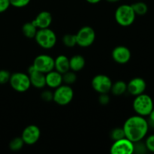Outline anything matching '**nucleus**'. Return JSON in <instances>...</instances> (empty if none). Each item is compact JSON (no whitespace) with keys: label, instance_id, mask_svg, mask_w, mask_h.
I'll use <instances>...</instances> for the list:
<instances>
[{"label":"nucleus","instance_id":"1","mask_svg":"<svg viewBox=\"0 0 154 154\" xmlns=\"http://www.w3.org/2000/svg\"><path fill=\"white\" fill-rule=\"evenodd\" d=\"M147 120L144 117L134 115L129 117L125 121L123 129L125 136L133 143L142 141L149 130Z\"/></svg>","mask_w":154,"mask_h":154},{"label":"nucleus","instance_id":"2","mask_svg":"<svg viewBox=\"0 0 154 154\" xmlns=\"http://www.w3.org/2000/svg\"><path fill=\"white\" fill-rule=\"evenodd\" d=\"M132 108L137 115L141 117H147L154 108L153 101L149 95L142 93L135 96Z\"/></svg>","mask_w":154,"mask_h":154},{"label":"nucleus","instance_id":"3","mask_svg":"<svg viewBox=\"0 0 154 154\" xmlns=\"http://www.w3.org/2000/svg\"><path fill=\"white\" fill-rule=\"evenodd\" d=\"M136 14L131 5H121L117 8L114 14V18L117 24L123 27L132 25L135 22Z\"/></svg>","mask_w":154,"mask_h":154},{"label":"nucleus","instance_id":"4","mask_svg":"<svg viewBox=\"0 0 154 154\" xmlns=\"http://www.w3.org/2000/svg\"><path fill=\"white\" fill-rule=\"evenodd\" d=\"M36 43L42 48L49 50L54 48L57 43V35L51 29H38L35 36Z\"/></svg>","mask_w":154,"mask_h":154},{"label":"nucleus","instance_id":"5","mask_svg":"<svg viewBox=\"0 0 154 154\" xmlns=\"http://www.w3.org/2000/svg\"><path fill=\"white\" fill-rule=\"evenodd\" d=\"M9 84L11 88L18 93H25L31 87L29 75L23 72H15L11 74Z\"/></svg>","mask_w":154,"mask_h":154},{"label":"nucleus","instance_id":"6","mask_svg":"<svg viewBox=\"0 0 154 154\" xmlns=\"http://www.w3.org/2000/svg\"><path fill=\"white\" fill-rule=\"evenodd\" d=\"M74 97V91L70 85L64 84L60 85L55 89L54 92L53 101L56 104L65 106L70 103Z\"/></svg>","mask_w":154,"mask_h":154},{"label":"nucleus","instance_id":"7","mask_svg":"<svg viewBox=\"0 0 154 154\" xmlns=\"http://www.w3.org/2000/svg\"><path fill=\"white\" fill-rule=\"evenodd\" d=\"M75 35L77 45L81 48H88L91 46L96 40V32L94 29L89 26L81 27Z\"/></svg>","mask_w":154,"mask_h":154},{"label":"nucleus","instance_id":"8","mask_svg":"<svg viewBox=\"0 0 154 154\" xmlns=\"http://www.w3.org/2000/svg\"><path fill=\"white\" fill-rule=\"evenodd\" d=\"M32 66L38 72L47 74L54 69V59L48 54H41L35 58Z\"/></svg>","mask_w":154,"mask_h":154},{"label":"nucleus","instance_id":"9","mask_svg":"<svg viewBox=\"0 0 154 154\" xmlns=\"http://www.w3.org/2000/svg\"><path fill=\"white\" fill-rule=\"evenodd\" d=\"M112 81L105 75H97L93 78L91 82L92 87L96 93H108L112 87Z\"/></svg>","mask_w":154,"mask_h":154},{"label":"nucleus","instance_id":"10","mask_svg":"<svg viewBox=\"0 0 154 154\" xmlns=\"http://www.w3.org/2000/svg\"><path fill=\"white\" fill-rule=\"evenodd\" d=\"M110 152L111 154L134 153V143L126 137L114 141L110 149Z\"/></svg>","mask_w":154,"mask_h":154},{"label":"nucleus","instance_id":"11","mask_svg":"<svg viewBox=\"0 0 154 154\" xmlns=\"http://www.w3.org/2000/svg\"><path fill=\"white\" fill-rule=\"evenodd\" d=\"M41 137V130L36 125H29L23 130L21 138L24 144L33 145L38 142Z\"/></svg>","mask_w":154,"mask_h":154},{"label":"nucleus","instance_id":"12","mask_svg":"<svg viewBox=\"0 0 154 154\" xmlns=\"http://www.w3.org/2000/svg\"><path fill=\"white\" fill-rule=\"evenodd\" d=\"M111 56L114 62L118 64L123 65L129 63L132 57V54L127 47L120 45L114 48L111 53Z\"/></svg>","mask_w":154,"mask_h":154},{"label":"nucleus","instance_id":"13","mask_svg":"<svg viewBox=\"0 0 154 154\" xmlns=\"http://www.w3.org/2000/svg\"><path fill=\"white\" fill-rule=\"evenodd\" d=\"M146 88H147L146 81L139 77L132 78L127 84V92L133 96L144 93Z\"/></svg>","mask_w":154,"mask_h":154},{"label":"nucleus","instance_id":"14","mask_svg":"<svg viewBox=\"0 0 154 154\" xmlns=\"http://www.w3.org/2000/svg\"><path fill=\"white\" fill-rule=\"evenodd\" d=\"M28 75L29 77L31 86L37 89H42L46 86L45 74L38 72L32 65L28 69Z\"/></svg>","mask_w":154,"mask_h":154},{"label":"nucleus","instance_id":"15","mask_svg":"<svg viewBox=\"0 0 154 154\" xmlns=\"http://www.w3.org/2000/svg\"><path fill=\"white\" fill-rule=\"evenodd\" d=\"M53 21L52 14L49 11H41L32 22L38 29L49 28Z\"/></svg>","mask_w":154,"mask_h":154},{"label":"nucleus","instance_id":"16","mask_svg":"<svg viewBox=\"0 0 154 154\" xmlns=\"http://www.w3.org/2000/svg\"><path fill=\"white\" fill-rule=\"evenodd\" d=\"M46 86L52 89H56L63 84V75L56 70H52L45 74Z\"/></svg>","mask_w":154,"mask_h":154},{"label":"nucleus","instance_id":"17","mask_svg":"<svg viewBox=\"0 0 154 154\" xmlns=\"http://www.w3.org/2000/svg\"><path fill=\"white\" fill-rule=\"evenodd\" d=\"M54 69L62 75L70 70L69 59L65 55H59L54 59Z\"/></svg>","mask_w":154,"mask_h":154},{"label":"nucleus","instance_id":"18","mask_svg":"<svg viewBox=\"0 0 154 154\" xmlns=\"http://www.w3.org/2000/svg\"><path fill=\"white\" fill-rule=\"evenodd\" d=\"M86 65V60L83 56L77 54L69 59L70 70L75 72H78L82 70Z\"/></svg>","mask_w":154,"mask_h":154},{"label":"nucleus","instance_id":"19","mask_svg":"<svg viewBox=\"0 0 154 154\" xmlns=\"http://www.w3.org/2000/svg\"><path fill=\"white\" fill-rule=\"evenodd\" d=\"M114 96H122L127 92V84L123 81H117L112 84L111 91Z\"/></svg>","mask_w":154,"mask_h":154},{"label":"nucleus","instance_id":"20","mask_svg":"<svg viewBox=\"0 0 154 154\" xmlns=\"http://www.w3.org/2000/svg\"><path fill=\"white\" fill-rule=\"evenodd\" d=\"M38 29L34 25L32 22H26L23 25L22 32L25 37L28 38H34Z\"/></svg>","mask_w":154,"mask_h":154},{"label":"nucleus","instance_id":"21","mask_svg":"<svg viewBox=\"0 0 154 154\" xmlns=\"http://www.w3.org/2000/svg\"><path fill=\"white\" fill-rule=\"evenodd\" d=\"M131 5H132L136 16L137 15L138 16H144L148 11V7H147V4L141 0H138Z\"/></svg>","mask_w":154,"mask_h":154},{"label":"nucleus","instance_id":"22","mask_svg":"<svg viewBox=\"0 0 154 154\" xmlns=\"http://www.w3.org/2000/svg\"><path fill=\"white\" fill-rule=\"evenodd\" d=\"M62 42H63V45L67 48H74L77 45L76 35L70 34V33L66 34L65 35H63Z\"/></svg>","mask_w":154,"mask_h":154},{"label":"nucleus","instance_id":"23","mask_svg":"<svg viewBox=\"0 0 154 154\" xmlns=\"http://www.w3.org/2000/svg\"><path fill=\"white\" fill-rule=\"evenodd\" d=\"M77 81L76 72L72 70H69L68 72L63 74V83L67 85H72L75 84Z\"/></svg>","mask_w":154,"mask_h":154},{"label":"nucleus","instance_id":"24","mask_svg":"<svg viewBox=\"0 0 154 154\" xmlns=\"http://www.w3.org/2000/svg\"><path fill=\"white\" fill-rule=\"evenodd\" d=\"M24 142L21 137H16L13 138L9 143V148L12 151H19L23 148Z\"/></svg>","mask_w":154,"mask_h":154},{"label":"nucleus","instance_id":"25","mask_svg":"<svg viewBox=\"0 0 154 154\" xmlns=\"http://www.w3.org/2000/svg\"><path fill=\"white\" fill-rule=\"evenodd\" d=\"M110 137H111V140L113 141H117V140H120L121 138H125V133L124 131H123V127L122 128H115V129H112L110 134Z\"/></svg>","mask_w":154,"mask_h":154},{"label":"nucleus","instance_id":"26","mask_svg":"<svg viewBox=\"0 0 154 154\" xmlns=\"http://www.w3.org/2000/svg\"><path fill=\"white\" fill-rule=\"evenodd\" d=\"M11 5L17 8H21L28 5L31 0H9Z\"/></svg>","mask_w":154,"mask_h":154},{"label":"nucleus","instance_id":"27","mask_svg":"<svg viewBox=\"0 0 154 154\" xmlns=\"http://www.w3.org/2000/svg\"><path fill=\"white\" fill-rule=\"evenodd\" d=\"M147 151V147L145 144H143L142 141H138V142L134 143V153H144Z\"/></svg>","mask_w":154,"mask_h":154},{"label":"nucleus","instance_id":"28","mask_svg":"<svg viewBox=\"0 0 154 154\" xmlns=\"http://www.w3.org/2000/svg\"><path fill=\"white\" fill-rule=\"evenodd\" d=\"M11 74L8 70L2 69L0 70V84H5L9 82Z\"/></svg>","mask_w":154,"mask_h":154},{"label":"nucleus","instance_id":"29","mask_svg":"<svg viewBox=\"0 0 154 154\" xmlns=\"http://www.w3.org/2000/svg\"><path fill=\"white\" fill-rule=\"evenodd\" d=\"M144 144H145L146 147H147V151L154 153V134L150 135L149 136L147 137Z\"/></svg>","mask_w":154,"mask_h":154},{"label":"nucleus","instance_id":"30","mask_svg":"<svg viewBox=\"0 0 154 154\" xmlns=\"http://www.w3.org/2000/svg\"><path fill=\"white\" fill-rule=\"evenodd\" d=\"M41 98L43 101L47 102H50L53 101V98H54V93L51 90H44L41 94Z\"/></svg>","mask_w":154,"mask_h":154},{"label":"nucleus","instance_id":"31","mask_svg":"<svg viewBox=\"0 0 154 154\" xmlns=\"http://www.w3.org/2000/svg\"><path fill=\"white\" fill-rule=\"evenodd\" d=\"M99 102L102 105H108L110 102V97L108 93H101V94H99Z\"/></svg>","mask_w":154,"mask_h":154},{"label":"nucleus","instance_id":"32","mask_svg":"<svg viewBox=\"0 0 154 154\" xmlns=\"http://www.w3.org/2000/svg\"><path fill=\"white\" fill-rule=\"evenodd\" d=\"M10 6L9 0H0V14L6 11Z\"/></svg>","mask_w":154,"mask_h":154},{"label":"nucleus","instance_id":"33","mask_svg":"<svg viewBox=\"0 0 154 154\" xmlns=\"http://www.w3.org/2000/svg\"><path fill=\"white\" fill-rule=\"evenodd\" d=\"M147 117H148L147 122H148L149 126L154 128V108L152 110V111L150 113V114Z\"/></svg>","mask_w":154,"mask_h":154},{"label":"nucleus","instance_id":"34","mask_svg":"<svg viewBox=\"0 0 154 154\" xmlns=\"http://www.w3.org/2000/svg\"><path fill=\"white\" fill-rule=\"evenodd\" d=\"M86 1H87L88 3H90V4L95 5V4H98L99 2H100L102 0H86Z\"/></svg>","mask_w":154,"mask_h":154},{"label":"nucleus","instance_id":"35","mask_svg":"<svg viewBox=\"0 0 154 154\" xmlns=\"http://www.w3.org/2000/svg\"><path fill=\"white\" fill-rule=\"evenodd\" d=\"M106 1L109 3H116V2H120V0H106Z\"/></svg>","mask_w":154,"mask_h":154}]
</instances>
